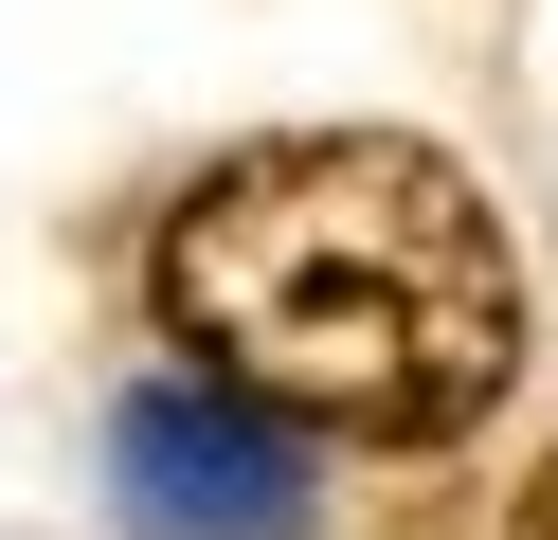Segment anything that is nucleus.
<instances>
[{"mask_svg": "<svg viewBox=\"0 0 558 540\" xmlns=\"http://www.w3.org/2000/svg\"><path fill=\"white\" fill-rule=\"evenodd\" d=\"M162 324L198 379L253 396L270 432H378L433 451L522 379V252L450 144L397 127H289L181 180L162 216Z\"/></svg>", "mask_w": 558, "mask_h": 540, "instance_id": "1", "label": "nucleus"}, {"mask_svg": "<svg viewBox=\"0 0 558 540\" xmlns=\"http://www.w3.org/2000/svg\"><path fill=\"white\" fill-rule=\"evenodd\" d=\"M109 487L145 540H306V451L217 379H145L109 415Z\"/></svg>", "mask_w": 558, "mask_h": 540, "instance_id": "2", "label": "nucleus"}, {"mask_svg": "<svg viewBox=\"0 0 558 540\" xmlns=\"http://www.w3.org/2000/svg\"><path fill=\"white\" fill-rule=\"evenodd\" d=\"M505 540H558V451H541V468L505 487Z\"/></svg>", "mask_w": 558, "mask_h": 540, "instance_id": "3", "label": "nucleus"}]
</instances>
